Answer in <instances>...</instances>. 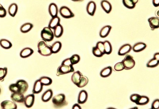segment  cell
Returning a JSON list of instances; mask_svg holds the SVG:
<instances>
[{
	"instance_id": "5",
	"label": "cell",
	"mask_w": 159,
	"mask_h": 109,
	"mask_svg": "<svg viewBox=\"0 0 159 109\" xmlns=\"http://www.w3.org/2000/svg\"><path fill=\"white\" fill-rule=\"evenodd\" d=\"M122 62L123 64L124 69L126 70H129L132 69L135 66L136 62L132 56L127 54L125 59L123 60Z\"/></svg>"
},
{
	"instance_id": "31",
	"label": "cell",
	"mask_w": 159,
	"mask_h": 109,
	"mask_svg": "<svg viewBox=\"0 0 159 109\" xmlns=\"http://www.w3.org/2000/svg\"><path fill=\"white\" fill-rule=\"evenodd\" d=\"M103 43H104L105 54H111L112 51V46L111 43L108 40H106L103 42Z\"/></svg>"
},
{
	"instance_id": "33",
	"label": "cell",
	"mask_w": 159,
	"mask_h": 109,
	"mask_svg": "<svg viewBox=\"0 0 159 109\" xmlns=\"http://www.w3.org/2000/svg\"><path fill=\"white\" fill-rule=\"evenodd\" d=\"M88 83V79L86 76H83L80 78L79 83L76 86L79 88H83Z\"/></svg>"
},
{
	"instance_id": "25",
	"label": "cell",
	"mask_w": 159,
	"mask_h": 109,
	"mask_svg": "<svg viewBox=\"0 0 159 109\" xmlns=\"http://www.w3.org/2000/svg\"><path fill=\"white\" fill-rule=\"evenodd\" d=\"M83 76L82 73L79 71H77L76 72H75L72 75L71 80L72 82L74 84H75L76 85L78 83H79L80 78Z\"/></svg>"
},
{
	"instance_id": "22",
	"label": "cell",
	"mask_w": 159,
	"mask_h": 109,
	"mask_svg": "<svg viewBox=\"0 0 159 109\" xmlns=\"http://www.w3.org/2000/svg\"><path fill=\"white\" fill-rule=\"evenodd\" d=\"M53 95L52 91L51 89H49L43 93L41 97L42 100L44 102L49 101L52 98Z\"/></svg>"
},
{
	"instance_id": "49",
	"label": "cell",
	"mask_w": 159,
	"mask_h": 109,
	"mask_svg": "<svg viewBox=\"0 0 159 109\" xmlns=\"http://www.w3.org/2000/svg\"><path fill=\"white\" fill-rule=\"evenodd\" d=\"M1 88H0V94H1Z\"/></svg>"
},
{
	"instance_id": "20",
	"label": "cell",
	"mask_w": 159,
	"mask_h": 109,
	"mask_svg": "<svg viewBox=\"0 0 159 109\" xmlns=\"http://www.w3.org/2000/svg\"><path fill=\"white\" fill-rule=\"evenodd\" d=\"M43 85L39 80H37L35 82L33 89V93L38 94L41 93L43 89Z\"/></svg>"
},
{
	"instance_id": "43",
	"label": "cell",
	"mask_w": 159,
	"mask_h": 109,
	"mask_svg": "<svg viewBox=\"0 0 159 109\" xmlns=\"http://www.w3.org/2000/svg\"><path fill=\"white\" fill-rule=\"evenodd\" d=\"M159 100L158 99H156L153 101L151 105V109H159Z\"/></svg>"
},
{
	"instance_id": "44",
	"label": "cell",
	"mask_w": 159,
	"mask_h": 109,
	"mask_svg": "<svg viewBox=\"0 0 159 109\" xmlns=\"http://www.w3.org/2000/svg\"><path fill=\"white\" fill-rule=\"evenodd\" d=\"M6 15L7 12L5 8L3 6L0 7V18L5 17Z\"/></svg>"
},
{
	"instance_id": "3",
	"label": "cell",
	"mask_w": 159,
	"mask_h": 109,
	"mask_svg": "<svg viewBox=\"0 0 159 109\" xmlns=\"http://www.w3.org/2000/svg\"><path fill=\"white\" fill-rule=\"evenodd\" d=\"M41 38L45 42H51L53 40L54 35L50 28L44 27L41 33Z\"/></svg>"
},
{
	"instance_id": "50",
	"label": "cell",
	"mask_w": 159,
	"mask_h": 109,
	"mask_svg": "<svg viewBox=\"0 0 159 109\" xmlns=\"http://www.w3.org/2000/svg\"><path fill=\"white\" fill-rule=\"evenodd\" d=\"M2 5H1V4H0V7H1V6H2Z\"/></svg>"
},
{
	"instance_id": "28",
	"label": "cell",
	"mask_w": 159,
	"mask_h": 109,
	"mask_svg": "<svg viewBox=\"0 0 159 109\" xmlns=\"http://www.w3.org/2000/svg\"><path fill=\"white\" fill-rule=\"evenodd\" d=\"M51 47L53 54H56L59 52L61 49L62 44L61 42L56 41L55 42Z\"/></svg>"
},
{
	"instance_id": "36",
	"label": "cell",
	"mask_w": 159,
	"mask_h": 109,
	"mask_svg": "<svg viewBox=\"0 0 159 109\" xmlns=\"http://www.w3.org/2000/svg\"><path fill=\"white\" fill-rule=\"evenodd\" d=\"M9 89L12 93H21L20 88L16 83L11 84L9 87Z\"/></svg>"
},
{
	"instance_id": "48",
	"label": "cell",
	"mask_w": 159,
	"mask_h": 109,
	"mask_svg": "<svg viewBox=\"0 0 159 109\" xmlns=\"http://www.w3.org/2000/svg\"><path fill=\"white\" fill-rule=\"evenodd\" d=\"M71 1H73V2H83L84 0H71Z\"/></svg>"
},
{
	"instance_id": "14",
	"label": "cell",
	"mask_w": 159,
	"mask_h": 109,
	"mask_svg": "<svg viewBox=\"0 0 159 109\" xmlns=\"http://www.w3.org/2000/svg\"><path fill=\"white\" fill-rule=\"evenodd\" d=\"M148 21L149 25L151 29L154 30V29L159 28V19L158 18L155 17H151L148 19Z\"/></svg>"
},
{
	"instance_id": "27",
	"label": "cell",
	"mask_w": 159,
	"mask_h": 109,
	"mask_svg": "<svg viewBox=\"0 0 159 109\" xmlns=\"http://www.w3.org/2000/svg\"><path fill=\"white\" fill-rule=\"evenodd\" d=\"M18 10V6L17 4L12 3L10 5L8 8V12L9 15L12 17H14L17 13Z\"/></svg>"
},
{
	"instance_id": "30",
	"label": "cell",
	"mask_w": 159,
	"mask_h": 109,
	"mask_svg": "<svg viewBox=\"0 0 159 109\" xmlns=\"http://www.w3.org/2000/svg\"><path fill=\"white\" fill-rule=\"evenodd\" d=\"M0 46L5 49H9L12 47V44L9 40L5 39H2L0 40Z\"/></svg>"
},
{
	"instance_id": "15",
	"label": "cell",
	"mask_w": 159,
	"mask_h": 109,
	"mask_svg": "<svg viewBox=\"0 0 159 109\" xmlns=\"http://www.w3.org/2000/svg\"><path fill=\"white\" fill-rule=\"evenodd\" d=\"M20 89L21 93H25L27 91L29 87V85L26 81L23 80H19L16 82Z\"/></svg>"
},
{
	"instance_id": "41",
	"label": "cell",
	"mask_w": 159,
	"mask_h": 109,
	"mask_svg": "<svg viewBox=\"0 0 159 109\" xmlns=\"http://www.w3.org/2000/svg\"><path fill=\"white\" fill-rule=\"evenodd\" d=\"M96 47L103 53L104 54H105V50H104V47L103 42H99L97 43L96 45Z\"/></svg>"
},
{
	"instance_id": "29",
	"label": "cell",
	"mask_w": 159,
	"mask_h": 109,
	"mask_svg": "<svg viewBox=\"0 0 159 109\" xmlns=\"http://www.w3.org/2000/svg\"><path fill=\"white\" fill-rule=\"evenodd\" d=\"M33 27V25L32 24L30 23H25L21 26L20 31L22 33H26L30 31Z\"/></svg>"
},
{
	"instance_id": "23",
	"label": "cell",
	"mask_w": 159,
	"mask_h": 109,
	"mask_svg": "<svg viewBox=\"0 0 159 109\" xmlns=\"http://www.w3.org/2000/svg\"><path fill=\"white\" fill-rule=\"evenodd\" d=\"M60 19L58 16L54 17L51 18L50 20L48 25V27L51 29H54L56 27L60 24Z\"/></svg>"
},
{
	"instance_id": "45",
	"label": "cell",
	"mask_w": 159,
	"mask_h": 109,
	"mask_svg": "<svg viewBox=\"0 0 159 109\" xmlns=\"http://www.w3.org/2000/svg\"><path fill=\"white\" fill-rule=\"evenodd\" d=\"M152 3L154 7H158L159 6V0H153Z\"/></svg>"
},
{
	"instance_id": "39",
	"label": "cell",
	"mask_w": 159,
	"mask_h": 109,
	"mask_svg": "<svg viewBox=\"0 0 159 109\" xmlns=\"http://www.w3.org/2000/svg\"><path fill=\"white\" fill-rule=\"evenodd\" d=\"M93 53L95 56L97 57H101L104 55L103 53L96 46L93 47Z\"/></svg>"
},
{
	"instance_id": "2",
	"label": "cell",
	"mask_w": 159,
	"mask_h": 109,
	"mask_svg": "<svg viewBox=\"0 0 159 109\" xmlns=\"http://www.w3.org/2000/svg\"><path fill=\"white\" fill-rule=\"evenodd\" d=\"M52 101L56 108H60L66 106L67 104L65 99V95L62 93L54 96L53 98Z\"/></svg>"
},
{
	"instance_id": "24",
	"label": "cell",
	"mask_w": 159,
	"mask_h": 109,
	"mask_svg": "<svg viewBox=\"0 0 159 109\" xmlns=\"http://www.w3.org/2000/svg\"><path fill=\"white\" fill-rule=\"evenodd\" d=\"M112 71V67L111 66L106 67L103 68L100 72V76L104 78L108 77L111 74Z\"/></svg>"
},
{
	"instance_id": "18",
	"label": "cell",
	"mask_w": 159,
	"mask_h": 109,
	"mask_svg": "<svg viewBox=\"0 0 159 109\" xmlns=\"http://www.w3.org/2000/svg\"><path fill=\"white\" fill-rule=\"evenodd\" d=\"M111 29L112 27L109 25L103 27L100 31L99 35L100 37L102 38H105L107 37L109 34Z\"/></svg>"
},
{
	"instance_id": "42",
	"label": "cell",
	"mask_w": 159,
	"mask_h": 109,
	"mask_svg": "<svg viewBox=\"0 0 159 109\" xmlns=\"http://www.w3.org/2000/svg\"><path fill=\"white\" fill-rule=\"evenodd\" d=\"M114 69L116 71H122L124 69V67L122 62L117 63L114 66Z\"/></svg>"
},
{
	"instance_id": "26",
	"label": "cell",
	"mask_w": 159,
	"mask_h": 109,
	"mask_svg": "<svg viewBox=\"0 0 159 109\" xmlns=\"http://www.w3.org/2000/svg\"><path fill=\"white\" fill-rule=\"evenodd\" d=\"M54 36L56 38H59L62 36L64 32V29L61 25H58L54 29Z\"/></svg>"
},
{
	"instance_id": "34",
	"label": "cell",
	"mask_w": 159,
	"mask_h": 109,
	"mask_svg": "<svg viewBox=\"0 0 159 109\" xmlns=\"http://www.w3.org/2000/svg\"><path fill=\"white\" fill-rule=\"evenodd\" d=\"M159 60L153 58L147 63L146 66L148 68H154L159 65Z\"/></svg>"
},
{
	"instance_id": "9",
	"label": "cell",
	"mask_w": 159,
	"mask_h": 109,
	"mask_svg": "<svg viewBox=\"0 0 159 109\" xmlns=\"http://www.w3.org/2000/svg\"><path fill=\"white\" fill-rule=\"evenodd\" d=\"M1 107L3 109H16L17 105L14 102L6 100L1 103Z\"/></svg>"
},
{
	"instance_id": "47",
	"label": "cell",
	"mask_w": 159,
	"mask_h": 109,
	"mask_svg": "<svg viewBox=\"0 0 159 109\" xmlns=\"http://www.w3.org/2000/svg\"><path fill=\"white\" fill-rule=\"evenodd\" d=\"M154 58L157 60H159V53H156L154 54Z\"/></svg>"
},
{
	"instance_id": "37",
	"label": "cell",
	"mask_w": 159,
	"mask_h": 109,
	"mask_svg": "<svg viewBox=\"0 0 159 109\" xmlns=\"http://www.w3.org/2000/svg\"><path fill=\"white\" fill-rule=\"evenodd\" d=\"M71 62L72 65H76L80 61V58L79 55L77 54H75L69 58Z\"/></svg>"
},
{
	"instance_id": "13",
	"label": "cell",
	"mask_w": 159,
	"mask_h": 109,
	"mask_svg": "<svg viewBox=\"0 0 159 109\" xmlns=\"http://www.w3.org/2000/svg\"><path fill=\"white\" fill-rule=\"evenodd\" d=\"M100 5L103 10L107 14H109L112 9L111 4L107 0H102L100 3Z\"/></svg>"
},
{
	"instance_id": "35",
	"label": "cell",
	"mask_w": 159,
	"mask_h": 109,
	"mask_svg": "<svg viewBox=\"0 0 159 109\" xmlns=\"http://www.w3.org/2000/svg\"><path fill=\"white\" fill-rule=\"evenodd\" d=\"M149 102V98L145 96H141L138 102L136 104L138 105L143 106L148 104Z\"/></svg>"
},
{
	"instance_id": "6",
	"label": "cell",
	"mask_w": 159,
	"mask_h": 109,
	"mask_svg": "<svg viewBox=\"0 0 159 109\" xmlns=\"http://www.w3.org/2000/svg\"><path fill=\"white\" fill-rule=\"evenodd\" d=\"M59 13L61 16L66 19H69L75 16L74 14L70 9L65 6H63L60 8Z\"/></svg>"
},
{
	"instance_id": "4",
	"label": "cell",
	"mask_w": 159,
	"mask_h": 109,
	"mask_svg": "<svg viewBox=\"0 0 159 109\" xmlns=\"http://www.w3.org/2000/svg\"><path fill=\"white\" fill-rule=\"evenodd\" d=\"M74 68L72 65H67L61 64L57 69V76L66 74L69 73L74 72Z\"/></svg>"
},
{
	"instance_id": "8",
	"label": "cell",
	"mask_w": 159,
	"mask_h": 109,
	"mask_svg": "<svg viewBox=\"0 0 159 109\" xmlns=\"http://www.w3.org/2000/svg\"><path fill=\"white\" fill-rule=\"evenodd\" d=\"M35 100L34 94H32L28 95L25 97L24 102L25 106L28 108H30L34 104Z\"/></svg>"
},
{
	"instance_id": "11",
	"label": "cell",
	"mask_w": 159,
	"mask_h": 109,
	"mask_svg": "<svg viewBox=\"0 0 159 109\" xmlns=\"http://www.w3.org/2000/svg\"><path fill=\"white\" fill-rule=\"evenodd\" d=\"M132 47L130 44H126L123 45L119 48L118 52V54L120 56L125 55L129 53L132 49Z\"/></svg>"
},
{
	"instance_id": "46",
	"label": "cell",
	"mask_w": 159,
	"mask_h": 109,
	"mask_svg": "<svg viewBox=\"0 0 159 109\" xmlns=\"http://www.w3.org/2000/svg\"><path fill=\"white\" fill-rule=\"evenodd\" d=\"M72 109H81V107L79 105V104H75L73 106V107H72Z\"/></svg>"
},
{
	"instance_id": "40",
	"label": "cell",
	"mask_w": 159,
	"mask_h": 109,
	"mask_svg": "<svg viewBox=\"0 0 159 109\" xmlns=\"http://www.w3.org/2000/svg\"><path fill=\"white\" fill-rule=\"evenodd\" d=\"M141 96L138 94H133L131 95L130 97L131 101L132 102L136 103L137 104L138 102L139 99Z\"/></svg>"
},
{
	"instance_id": "32",
	"label": "cell",
	"mask_w": 159,
	"mask_h": 109,
	"mask_svg": "<svg viewBox=\"0 0 159 109\" xmlns=\"http://www.w3.org/2000/svg\"><path fill=\"white\" fill-rule=\"evenodd\" d=\"M39 80L43 86H49L52 83V80L48 77L42 76Z\"/></svg>"
},
{
	"instance_id": "7",
	"label": "cell",
	"mask_w": 159,
	"mask_h": 109,
	"mask_svg": "<svg viewBox=\"0 0 159 109\" xmlns=\"http://www.w3.org/2000/svg\"><path fill=\"white\" fill-rule=\"evenodd\" d=\"M97 10V5L93 1H90L88 3L86 10L88 14L91 16H94Z\"/></svg>"
},
{
	"instance_id": "19",
	"label": "cell",
	"mask_w": 159,
	"mask_h": 109,
	"mask_svg": "<svg viewBox=\"0 0 159 109\" xmlns=\"http://www.w3.org/2000/svg\"><path fill=\"white\" fill-rule=\"evenodd\" d=\"M34 53V51L29 47L23 49L20 53V56L22 58H26L30 57Z\"/></svg>"
},
{
	"instance_id": "17",
	"label": "cell",
	"mask_w": 159,
	"mask_h": 109,
	"mask_svg": "<svg viewBox=\"0 0 159 109\" xmlns=\"http://www.w3.org/2000/svg\"><path fill=\"white\" fill-rule=\"evenodd\" d=\"M138 1L139 0H122V2L125 7L132 9L136 7V4Z\"/></svg>"
},
{
	"instance_id": "38",
	"label": "cell",
	"mask_w": 159,
	"mask_h": 109,
	"mask_svg": "<svg viewBox=\"0 0 159 109\" xmlns=\"http://www.w3.org/2000/svg\"><path fill=\"white\" fill-rule=\"evenodd\" d=\"M7 73L8 68L7 67L0 68V80H3L4 78L6 76Z\"/></svg>"
},
{
	"instance_id": "16",
	"label": "cell",
	"mask_w": 159,
	"mask_h": 109,
	"mask_svg": "<svg viewBox=\"0 0 159 109\" xmlns=\"http://www.w3.org/2000/svg\"><path fill=\"white\" fill-rule=\"evenodd\" d=\"M48 11L51 17L58 16V8L56 4L54 3L50 4L49 6Z\"/></svg>"
},
{
	"instance_id": "21",
	"label": "cell",
	"mask_w": 159,
	"mask_h": 109,
	"mask_svg": "<svg viewBox=\"0 0 159 109\" xmlns=\"http://www.w3.org/2000/svg\"><path fill=\"white\" fill-rule=\"evenodd\" d=\"M147 47L146 44L143 42H139L134 45L132 50L136 52H139L143 51Z\"/></svg>"
},
{
	"instance_id": "12",
	"label": "cell",
	"mask_w": 159,
	"mask_h": 109,
	"mask_svg": "<svg viewBox=\"0 0 159 109\" xmlns=\"http://www.w3.org/2000/svg\"><path fill=\"white\" fill-rule=\"evenodd\" d=\"M88 94L87 92L82 90L80 92L78 97V103L79 104H83L87 101Z\"/></svg>"
},
{
	"instance_id": "1",
	"label": "cell",
	"mask_w": 159,
	"mask_h": 109,
	"mask_svg": "<svg viewBox=\"0 0 159 109\" xmlns=\"http://www.w3.org/2000/svg\"><path fill=\"white\" fill-rule=\"evenodd\" d=\"M38 52L43 56H49L53 54L51 47L47 46L44 40H40L38 44Z\"/></svg>"
},
{
	"instance_id": "10",
	"label": "cell",
	"mask_w": 159,
	"mask_h": 109,
	"mask_svg": "<svg viewBox=\"0 0 159 109\" xmlns=\"http://www.w3.org/2000/svg\"><path fill=\"white\" fill-rule=\"evenodd\" d=\"M11 98L12 101L19 103H23L25 98L23 93H13Z\"/></svg>"
}]
</instances>
